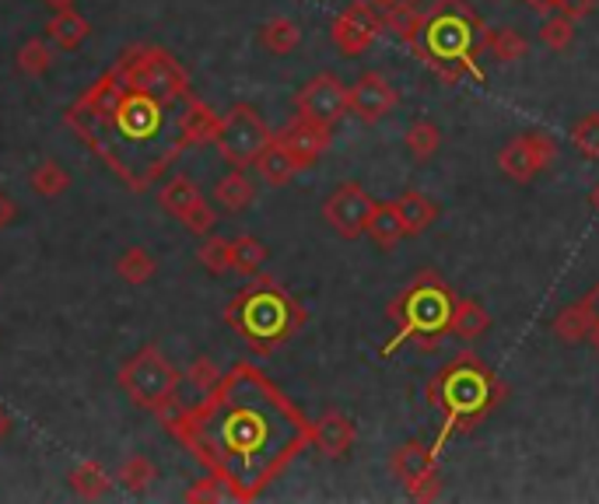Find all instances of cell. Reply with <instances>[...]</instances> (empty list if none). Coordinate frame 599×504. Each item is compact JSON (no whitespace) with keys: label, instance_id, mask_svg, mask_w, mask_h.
<instances>
[{"label":"cell","instance_id":"17","mask_svg":"<svg viewBox=\"0 0 599 504\" xmlns=\"http://www.w3.org/2000/svg\"><path fill=\"white\" fill-rule=\"evenodd\" d=\"M277 141L288 147V155L298 161V168H312L326 155L330 147V127H320V123H309L298 116L295 123H288L285 130L277 133Z\"/></svg>","mask_w":599,"mask_h":504},{"label":"cell","instance_id":"46","mask_svg":"<svg viewBox=\"0 0 599 504\" xmlns=\"http://www.w3.org/2000/svg\"><path fill=\"white\" fill-rule=\"evenodd\" d=\"M8 431H11V413H8V410H0V439H4Z\"/></svg>","mask_w":599,"mask_h":504},{"label":"cell","instance_id":"33","mask_svg":"<svg viewBox=\"0 0 599 504\" xmlns=\"http://www.w3.org/2000/svg\"><path fill=\"white\" fill-rule=\"evenodd\" d=\"M155 480H158V469L147 456H130L120 466V473H116V483H120L127 494H144Z\"/></svg>","mask_w":599,"mask_h":504},{"label":"cell","instance_id":"2","mask_svg":"<svg viewBox=\"0 0 599 504\" xmlns=\"http://www.w3.org/2000/svg\"><path fill=\"white\" fill-rule=\"evenodd\" d=\"M63 123L71 127L133 193H141L137 158H144V179H147V190H152V182L161 179L165 168L182 155L179 112H172L169 103H158V98L133 88H123L109 109H98V112L71 106L63 112Z\"/></svg>","mask_w":599,"mask_h":504},{"label":"cell","instance_id":"13","mask_svg":"<svg viewBox=\"0 0 599 504\" xmlns=\"http://www.w3.org/2000/svg\"><path fill=\"white\" fill-rule=\"evenodd\" d=\"M372 211H375V200L364 193L358 182H344V187L333 190L323 204L326 225L337 231L340 239H361Z\"/></svg>","mask_w":599,"mask_h":504},{"label":"cell","instance_id":"4","mask_svg":"<svg viewBox=\"0 0 599 504\" xmlns=\"http://www.w3.org/2000/svg\"><path fill=\"white\" fill-rule=\"evenodd\" d=\"M309 312L302 309L285 284L274 277H256L253 284L225 305V323L242 336V344L253 350L256 358H271L280 347L291 344L302 333Z\"/></svg>","mask_w":599,"mask_h":504},{"label":"cell","instance_id":"40","mask_svg":"<svg viewBox=\"0 0 599 504\" xmlns=\"http://www.w3.org/2000/svg\"><path fill=\"white\" fill-rule=\"evenodd\" d=\"M187 501H196V504H221V501H231V491H228V487L218 477L207 473V480H200L196 487H190Z\"/></svg>","mask_w":599,"mask_h":504},{"label":"cell","instance_id":"28","mask_svg":"<svg viewBox=\"0 0 599 504\" xmlns=\"http://www.w3.org/2000/svg\"><path fill=\"white\" fill-rule=\"evenodd\" d=\"M109 487H112V477L106 473V466H103V463L85 459L81 466H74V473H71V491H74L81 501H98V497H106V494H109Z\"/></svg>","mask_w":599,"mask_h":504},{"label":"cell","instance_id":"35","mask_svg":"<svg viewBox=\"0 0 599 504\" xmlns=\"http://www.w3.org/2000/svg\"><path fill=\"white\" fill-rule=\"evenodd\" d=\"M407 147L418 161L435 158V151L442 147V130L435 123H428V120H418L407 130Z\"/></svg>","mask_w":599,"mask_h":504},{"label":"cell","instance_id":"16","mask_svg":"<svg viewBox=\"0 0 599 504\" xmlns=\"http://www.w3.org/2000/svg\"><path fill=\"white\" fill-rule=\"evenodd\" d=\"M351 98V112L361 116L364 123H375L382 116H390L396 109V88L382 74H361L355 81V88H347Z\"/></svg>","mask_w":599,"mask_h":504},{"label":"cell","instance_id":"41","mask_svg":"<svg viewBox=\"0 0 599 504\" xmlns=\"http://www.w3.org/2000/svg\"><path fill=\"white\" fill-rule=\"evenodd\" d=\"M187 379H190V382L196 385V389H200V393H207V389H211V385H214V382H218V379H221V368H218V364H214L211 358H196V361L190 364V372H187Z\"/></svg>","mask_w":599,"mask_h":504},{"label":"cell","instance_id":"3","mask_svg":"<svg viewBox=\"0 0 599 504\" xmlns=\"http://www.w3.org/2000/svg\"><path fill=\"white\" fill-rule=\"evenodd\" d=\"M484 49H488V25L480 22L470 0H439L421 19V36L414 53L445 84H456L463 77L484 81V67H480Z\"/></svg>","mask_w":599,"mask_h":504},{"label":"cell","instance_id":"27","mask_svg":"<svg viewBox=\"0 0 599 504\" xmlns=\"http://www.w3.org/2000/svg\"><path fill=\"white\" fill-rule=\"evenodd\" d=\"M214 200H218V207L225 214H242L256 200V190L249 187L242 168H236V172H228L225 179H218V187H214Z\"/></svg>","mask_w":599,"mask_h":504},{"label":"cell","instance_id":"31","mask_svg":"<svg viewBox=\"0 0 599 504\" xmlns=\"http://www.w3.org/2000/svg\"><path fill=\"white\" fill-rule=\"evenodd\" d=\"M116 274H120L127 284L141 288V284H152V277L158 274V263L147 249H127L120 260H116Z\"/></svg>","mask_w":599,"mask_h":504},{"label":"cell","instance_id":"45","mask_svg":"<svg viewBox=\"0 0 599 504\" xmlns=\"http://www.w3.org/2000/svg\"><path fill=\"white\" fill-rule=\"evenodd\" d=\"M526 4H529L532 11H540V14H547V11H554V4H558V0H526Z\"/></svg>","mask_w":599,"mask_h":504},{"label":"cell","instance_id":"12","mask_svg":"<svg viewBox=\"0 0 599 504\" xmlns=\"http://www.w3.org/2000/svg\"><path fill=\"white\" fill-rule=\"evenodd\" d=\"M158 204L165 214H172L176 221L193 235H211L214 225H218V211L207 204L204 193H200L187 176H176L165 182L158 193Z\"/></svg>","mask_w":599,"mask_h":504},{"label":"cell","instance_id":"10","mask_svg":"<svg viewBox=\"0 0 599 504\" xmlns=\"http://www.w3.org/2000/svg\"><path fill=\"white\" fill-rule=\"evenodd\" d=\"M295 109L302 120L320 127H337L347 112H351V98H347V84L337 74H315L306 81L295 95Z\"/></svg>","mask_w":599,"mask_h":504},{"label":"cell","instance_id":"5","mask_svg":"<svg viewBox=\"0 0 599 504\" xmlns=\"http://www.w3.org/2000/svg\"><path fill=\"white\" fill-rule=\"evenodd\" d=\"M502 399H505L502 379L480 358L463 355L456 361H448L442 372L428 382V403L442 410V434L435 439V445H431V452L439 456L453 434L474 431Z\"/></svg>","mask_w":599,"mask_h":504},{"label":"cell","instance_id":"50","mask_svg":"<svg viewBox=\"0 0 599 504\" xmlns=\"http://www.w3.org/2000/svg\"><path fill=\"white\" fill-rule=\"evenodd\" d=\"M592 344H596V350H599V329L592 333Z\"/></svg>","mask_w":599,"mask_h":504},{"label":"cell","instance_id":"43","mask_svg":"<svg viewBox=\"0 0 599 504\" xmlns=\"http://www.w3.org/2000/svg\"><path fill=\"white\" fill-rule=\"evenodd\" d=\"M14 217H19V204H14L8 193H0V231L14 225Z\"/></svg>","mask_w":599,"mask_h":504},{"label":"cell","instance_id":"11","mask_svg":"<svg viewBox=\"0 0 599 504\" xmlns=\"http://www.w3.org/2000/svg\"><path fill=\"white\" fill-rule=\"evenodd\" d=\"M393 477L414 501H435L439 497V456L424 442H404L390 459Z\"/></svg>","mask_w":599,"mask_h":504},{"label":"cell","instance_id":"6","mask_svg":"<svg viewBox=\"0 0 599 504\" xmlns=\"http://www.w3.org/2000/svg\"><path fill=\"white\" fill-rule=\"evenodd\" d=\"M453 309H456L453 288H448L435 271H421L390 305V319L396 323V333H393V340L379 350V355L390 358L410 340H418L421 347H435L448 333Z\"/></svg>","mask_w":599,"mask_h":504},{"label":"cell","instance_id":"23","mask_svg":"<svg viewBox=\"0 0 599 504\" xmlns=\"http://www.w3.org/2000/svg\"><path fill=\"white\" fill-rule=\"evenodd\" d=\"M421 19L424 14L410 4V0H396L393 8L382 11V28H390L393 36L404 43L407 49L418 46V36H421Z\"/></svg>","mask_w":599,"mask_h":504},{"label":"cell","instance_id":"24","mask_svg":"<svg viewBox=\"0 0 599 504\" xmlns=\"http://www.w3.org/2000/svg\"><path fill=\"white\" fill-rule=\"evenodd\" d=\"M364 235H369L379 249H393L399 239H404L407 228H404V217H399L396 204H375L369 225H364Z\"/></svg>","mask_w":599,"mask_h":504},{"label":"cell","instance_id":"47","mask_svg":"<svg viewBox=\"0 0 599 504\" xmlns=\"http://www.w3.org/2000/svg\"><path fill=\"white\" fill-rule=\"evenodd\" d=\"M43 4H46V8H53V11H63V8H71L74 0H43Z\"/></svg>","mask_w":599,"mask_h":504},{"label":"cell","instance_id":"8","mask_svg":"<svg viewBox=\"0 0 599 504\" xmlns=\"http://www.w3.org/2000/svg\"><path fill=\"white\" fill-rule=\"evenodd\" d=\"M112 67L120 71L127 88L152 95V98H158V103L176 106L187 95H193L190 74L182 71V63L161 46H130Z\"/></svg>","mask_w":599,"mask_h":504},{"label":"cell","instance_id":"9","mask_svg":"<svg viewBox=\"0 0 599 504\" xmlns=\"http://www.w3.org/2000/svg\"><path fill=\"white\" fill-rule=\"evenodd\" d=\"M274 141L271 127L263 123V116L253 106H231L221 116V127L214 133V147L221 151V158L231 168H249L256 165V158L263 155V147Z\"/></svg>","mask_w":599,"mask_h":504},{"label":"cell","instance_id":"7","mask_svg":"<svg viewBox=\"0 0 599 504\" xmlns=\"http://www.w3.org/2000/svg\"><path fill=\"white\" fill-rule=\"evenodd\" d=\"M116 382H120V389L130 396L133 407H141L155 417H169L179 399L182 375L169 364V358L161 355L158 344H144L137 355L120 368Z\"/></svg>","mask_w":599,"mask_h":504},{"label":"cell","instance_id":"14","mask_svg":"<svg viewBox=\"0 0 599 504\" xmlns=\"http://www.w3.org/2000/svg\"><path fill=\"white\" fill-rule=\"evenodd\" d=\"M382 32V19L379 11L369 4V0H355V4H347L337 19H333V46L340 49L344 57H361L364 49H369Z\"/></svg>","mask_w":599,"mask_h":504},{"label":"cell","instance_id":"36","mask_svg":"<svg viewBox=\"0 0 599 504\" xmlns=\"http://www.w3.org/2000/svg\"><path fill=\"white\" fill-rule=\"evenodd\" d=\"M49 67H53V49L43 39H28L22 49H19V71L28 74V77H43Z\"/></svg>","mask_w":599,"mask_h":504},{"label":"cell","instance_id":"15","mask_svg":"<svg viewBox=\"0 0 599 504\" xmlns=\"http://www.w3.org/2000/svg\"><path fill=\"white\" fill-rule=\"evenodd\" d=\"M551 161H554V141L547 133H526V137H515L498 151V168L512 182H532Z\"/></svg>","mask_w":599,"mask_h":504},{"label":"cell","instance_id":"38","mask_svg":"<svg viewBox=\"0 0 599 504\" xmlns=\"http://www.w3.org/2000/svg\"><path fill=\"white\" fill-rule=\"evenodd\" d=\"M572 144L582 151L586 158H599V112L582 116V120L572 127Z\"/></svg>","mask_w":599,"mask_h":504},{"label":"cell","instance_id":"39","mask_svg":"<svg viewBox=\"0 0 599 504\" xmlns=\"http://www.w3.org/2000/svg\"><path fill=\"white\" fill-rule=\"evenodd\" d=\"M572 39H575V22L564 19V14H554V19H547L540 25V43L547 49H558V53H561V49L572 46Z\"/></svg>","mask_w":599,"mask_h":504},{"label":"cell","instance_id":"42","mask_svg":"<svg viewBox=\"0 0 599 504\" xmlns=\"http://www.w3.org/2000/svg\"><path fill=\"white\" fill-rule=\"evenodd\" d=\"M592 8H596V0H558V4H554V11L564 14V19H572V22L592 14Z\"/></svg>","mask_w":599,"mask_h":504},{"label":"cell","instance_id":"20","mask_svg":"<svg viewBox=\"0 0 599 504\" xmlns=\"http://www.w3.org/2000/svg\"><path fill=\"white\" fill-rule=\"evenodd\" d=\"M46 36L57 49H63V53H74V49L92 36V22L81 19L74 8H63V11H53V19L46 22Z\"/></svg>","mask_w":599,"mask_h":504},{"label":"cell","instance_id":"25","mask_svg":"<svg viewBox=\"0 0 599 504\" xmlns=\"http://www.w3.org/2000/svg\"><path fill=\"white\" fill-rule=\"evenodd\" d=\"M396 211H399V217H404L407 235H421V231H428L431 225H435V217H439L435 200H428V196L418 193V190H407L404 196H399V200H396Z\"/></svg>","mask_w":599,"mask_h":504},{"label":"cell","instance_id":"37","mask_svg":"<svg viewBox=\"0 0 599 504\" xmlns=\"http://www.w3.org/2000/svg\"><path fill=\"white\" fill-rule=\"evenodd\" d=\"M196 260L204 263L214 277H225L231 271V242L218 239V235H207L204 245L196 249Z\"/></svg>","mask_w":599,"mask_h":504},{"label":"cell","instance_id":"1","mask_svg":"<svg viewBox=\"0 0 599 504\" xmlns=\"http://www.w3.org/2000/svg\"><path fill=\"white\" fill-rule=\"evenodd\" d=\"M161 424L242 504L256 501L312 445L302 407L249 361L231 364L196 407L161 417Z\"/></svg>","mask_w":599,"mask_h":504},{"label":"cell","instance_id":"30","mask_svg":"<svg viewBox=\"0 0 599 504\" xmlns=\"http://www.w3.org/2000/svg\"><path fill=\"white\" fill-rule=\"evenodd\" d=\"M260 43H263L266 53L288 57L298 49V43H302V28H298L291 19H271L260 28Z\"/></svg>","mask_w":599,"mask_h":504},{"label":"cell","instance_id":"32","mask_svg":"<svg viewBox=\"0 0 599 504\" xmlns=\"http://www.w3.org/2000/svg\"><path fill=\"white\" fill-rule=\"evenodd\" d=\"M266 256H271V252H266V245L260 239H253V235H239V239H231V271L253 277L266 263Z\"/></svg>","mask_w":599,"mask_h":504},{"label":"cell","instance_id":"29","mask_svg":"<svg viewBox=\"0 0 599 504\" xmlns=\"http://www.w3.org/2000/svg\"><path fill=\"white\" fill-rule=\"evenodd\" d=\"M28 187H32V193H39L46 200H57V196H63L67 190H71V172H67L60 161L46 158L28 172Z\"/></svg>","mask_w":599,"mask_h":504},{"label":"cell","instance_id":"19","mask_svg":"<svg viewBox=\"0 0 599 504\" xmlns=\"http://www.w3.org/2000/svg\"><path fill=\"white\" fill-rule=\"evenodd\" d=\"M358 439V428L355 420L340 413V410H326L320 420H312V445L323 452L326 459H340L351 452Z\"/></svg>","mask_w":599,"mask_h":504},{"label":"cell","instance_id":"51","mask_svg":"<svg viewBox=\"0 0 599 504\" xmlns=\"http://www.w3.org/2000/svg\"><path fill=\"white\" fill-rule=\"evenodd\" d=\"M410 4H418V0H410Z\"/></svg>","mask_w":599,"mask_h":504},{"label":"cell","instance_id":"22","mask_svg":"<svg viewBox=\"0 0 599 504\" xmlns=\"http://www.w3.org/2000/svg\"><path fill=\"white\" fill-rule=\"evenodd\" d=\"M491 329V312L474 298H456L453 319H448V333L459 336V340H474V336H484Z\"/></svg>","mask_w":599,"mask_h":504},{"label":"cell","instance_id":"49","mask_svg":"<svg viewBox=\"0 0 599 504\" xmlns=\"http://www.w3.org/2000/svg\"><path fill=\"white\" fill-rule=\"evenodd\" d=\"M589 200H592V207H596V214H599V187L592 190V196H589Z\"/></svg>","mask_w":599,"mask_h":504},{"label":"cell","instance_id":"26","mask_svg":"<svg viewBox=\"0 0 599 504\" xmlns=\"http://www.w3.org/2000/svg\"><path fill=\"white\" fill-rule=\"evenodd\" d=\"M551 329H554V336H558V340H561V344H568V347L592 340V333H596V326H592L589 312L582 309V301H578V305H568V309H561V312L554 315Z\"/></svg>","mask_w":599,"mask_h":504},{"label":"cell","instance_id":"18","mask_svg":"<svg viewBox=\"0 0 599 504\" xmlns=\"http://www.w3.org/2000/svg\"><path fill=\"white\" fill-rule=\"evenodd\" d=\"M221 127V116L214 112L207 103H200L196 95H187L179 103V144L182 151L214 144V133Z\"/></svg>","mask_w":599,"mask_h":504},{"label":"cell","instance_id":"48","mask_svg":"<svg viewBox=\"0 0 599 504\" xmlns=\"http://www.w3.org/2000/svg\"><path fill=\"white\" fill-rule=\"evenodd\" d=\"M369 4H372L375 11H386V8H393V4H396V0H369Z\"/></svg>","mask_w":599,"mask_h":504},{"label":"cell","instance_id":"34","mask_svg":"<svg viewBox=\"0 0 599 504\" xmlns=\"http://www.w3.org/2000/svg\"><path fill=\"white\" fill-rule=\"evenodd\" d=\"M488 49L502 63H515L529 53V43L515 28H488Z\"/></svg>","mask_w":599,"mask_h":504},{"label":"cell","instance_id":"44","mask_svg":"<svg viewBox=\"0 0 599 504\" xmlns=\"http://www.w3.org/2000/svg\"><path fill=\"white\" fill-rule=\"evenodd\" d=\"M582 309H586L589 312V319H592V326L599 329V284H596V288L586 295V298H582Z\"/></svg>","mask_w":599,"mask_h":504},{"label":"cell","instance_id":"21","mask_svg":"<svg viewBox=\"0 0 599 504\" xmlns=\"http://www.w3.org/2000/svg\"><path fill=\"white\" fill-rule=\"evenodd\" d=\"M256 172L263 176V182H271V187H288L302 168H298V161L288 155V147L274 137L263 147V155L256 158Z\"/></svg>","mask_w":599,"mask_h":504}]
</instances>
